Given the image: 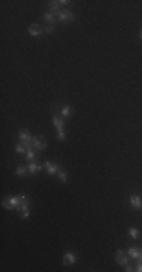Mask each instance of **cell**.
<instances>
[{"instance_id": "cell-1", "label": "cell", "mask_w": 142, "mask_h": 272, "mask_svg": "<svg viewBox=\"0 0 142 272\" xmlns=\"http://www.w3.org/2000/svg\"><path fill=\"white\" fill-rule=\"evenodd\" d=\"M23 200H26V195H17V197H6L5 200H3V207L5 209H9V210H12V209H18L20 207V204L23 203Z\"/></svg>"}, {"instance_id": "cell-2", "label": "cell", "mask_w": 142, "mask_h": 272, "mask_svg": "<svg viewBox=\"0 0 142 272\" xmlns=\"http://www.w3.org/2000/svg\"><path fill=\"white\" fill-rule=\"evenodd\" d=\"M18 138H20V141H21V144H23L26 148H32V141H33V136L29 133V130H20L18 132Z\"/></svg>"}, {"instance_id": "cell-3", "label": "cell", "mask_w": 142, "mask_h": 272, "mask_svg": "<svg viewBox=\"0 0 142 272\" xmlns=\"http://www.w3.org/2000/svg\"><path fill=\"white\" fill-rule=\"evenodd\" d=\"M32 148H36V150H44V148H47V141L44 139V136L42 135L35 136L33 141H32Z\"/></svg>"}, {"instance_id": "cell-4", "label": "cell", "mask_w": 142, "mask_h": 272, "mask_svg": "<svg viewBox=\"0 0 142 272\" xmlns=\"http://www.w3.org/2000/svg\"><path fill=\"white\" fill-rule=\"evenodd\" d=\"M56 18H58L59 21H73V20H74V15H73V12H70V11H59L56 14Z\"/></svg>"}, {"instance_id": "cell-5", "label": "cell", "mask_w": 142, "mask_h": 272, "mask_svg": "<svg viewBox=\"0 0 142 272\" xmlns=\"http://www.w3.org/2000/svg\"><path fill=\"white\" fill-rule=\"evenodd\" d=\"M117 263L121 265V266L129 265V257H126V252H124L122 249H118V251H117Z\"/></svg>"}, {"instance_id": "cell-6", "label": "cell", "mask_w": 142, "mask_h": 272, "mask_svg": "<svg viewBox=\"0 0 142 272\" xmlns=\"http://www.w3.org/2000/svg\"><path fill=\"white\" fill-rule=\"evenodd\" d=\"M46 170H47V174H50V175H55V174H58L60 171V166L59 165H56V163H51V162H46Z\"/></svg>"}, {"instance_id": "cell-7", "label": "cell", "mask_w": 142, "mask_h": 272, "mask_svg": "<svg viewBox=\"0 0 142 272\" xmlns=\"http://www.w3.org/2000/svg\"><path fill=\"white\" fill-rule=\"evenodd\" d=\"M42 34H44V29H42L39 24H32V26L29 27V35H30V36H41Z\"/></svg>"}, {"instance_id": "cell-8", "label": "cell", "mask_w": 142, "mask_h": 272, "mask_svg": "<svg viewBox=\"0 0 142 272\" xmlns=\"http://www.w3.org/2000/svg\"><path fill=\"white\" fill-rule=\"evenodd\" d=\"M130 204H131V207H135V209H141L142 207V198L139 197V195L133 193V195H130Z\"/></svg>"}, {"instance_id": "cell-9", "label": "cell", "mask_w": 142, "mask_h": 272, "mask_svg": "<svg viewBox=\"0 0 142 272\" xmlns=\"http://www.w3.org/2000/svg\"><path fill=\"white\" fill-rule=\"evenodd\" d=\"M74 263H76V256H74V252L67 251V252L64 254V265H74Z\"/></svg>"}, {"instance_id": "cell-10", "label": "cell", "mask_w": 142, "mask_h": 272, "mask_svg": "<svg viewBox=\"0 0 142 272\" xmlns=\"http://www.w3.org/2000/svg\"><path fill=\"white\" fill-rule=\"evenodd\" d=\"M27 170H29V172H30V174H38L39 171L42 170V166H41V165H38V163H35V162H29Z\"/></svg>"}, {"instance_id": "cell-11", "label": "cell", "mask_w": 142, "mask_h": 272, "mask_svg": "<svg viewBox=\"0 0 142 272\" xmlns=\"http://www.w3.org/2000/svg\"><path fill=\"white\" fill-rule=\"evenodd\" d=\"M53 124H55V127H56L58 132H59V130H64V121H62V118L58 116V115L53 116Z\"/></svg>"}, {"instance_id": "cell-12", "label": "cell", "mask_w": 142, "mask_h": 272, "mask_svg": "<svg viewBox=\"0 0 142 272\" xmlns=\"http://www.w3.org/2000/svg\"><path fill=\"white\" fill-rule=\"evenodd\" d=\"M60 115L64 116V118H70V116H73V107L71 106H64L62 107V111H60Z\"/></svg>"}, {"instance_id": "cell-13", "label": "cell", "mask_w": 142, "mask_h": 272, "mask_svg": "<svg viewBox=\"0 0 142 272\" xmlns=\"http://www.w3.org/2000/svg\"><path fill=\"white\" fill-rule=\"evenodd\" d=\"M127 256H129L130 259H139V256H141V249L139 248H130L129 251H127Z\"/></svg>"}, {"instance_id": "cell-14", "label": "cell", "mask_w": 142, "mask_h": 272, "mask_svg": "<svg viewBox=\"0 0 142 272\" xmlns=\"http://www.w3.org/2000/svg\"><path fill=\"white\" fill-rule=\"evenodd\" d=\"M48 6H50V12H53V14L56 12V14H58V12H59V6H60V3L55 0V2H50V3H48Z\"/></svg>"}, {"instance_id": "cell-15", "label": "cell", "mask_w": 142, "mask_h": 272, "mask_svg": "<svg viewBox=\"0 0 142 272\" xmlns=\"http://www.w3.org/2000/svg\"><path fill=\"white\" fill-rule=\"evenodd\" d=\"M129 236L138 240V239H139V230H138L136 227H130V228H129Z\"/></svg>"}, {"instance_id": "cell-16", "label": "cell", "mask_w": 142, "mask_h": 272, "mask_svg": "<svg viewBox=\"0 0 142 272\" xmlns=\"http://www.w3.org/2000/svg\"><path fill=\"white\" fill-rule=\"evenodd\" d=\"M44 20H46V21H48L50 24H53V23L56 21V17H55V14H53V12H46V14H44Z\"/></svg>"}, {"instance_id": "cell-17", "label": "cell", "mask_w": 142, "mask_h": 272, "mask_svg": "<svg viewBox=\"0 0 142 272\" xmlns=\"http://www.w3.org/2000/svg\"><path fill=\"white\" fill-rule=\"evenodd\" d=\"M26 159H27L29 162H33V159H36V153L32 148H27V151H26Z\"/></svg>"}, {"instance_id": "cell-18", "label": "cell", "mask_w": 142, "mask_h": 272, "mask_svg": "<svg viewBox=\"0 0 142 272\" xmlns=\"http://www.w3.org/2000/svg\"><path fill=\"white\" fill-rule=\"evenodd\" d=\"M20 213H23V212H29V201L27 200H23V203L20 204V207L17 209Z\"/></svg>"}, {"instance_id": "cell-19", "label": "cell", "mask_w": 142, "mask_h": 272, "mask_svg": "<svg viewBox=\"0 0 142 272\" xmlns=\"http://www.w3.org/2000/svg\"><path fill=\"white\" fill-rule=\"evenodd\" d=\"M26 171H29V170H27L26 166H21V165H20V166L15 170V175H17V177H24V175H26Z\"/></svg>"}, {"instance_id": "cell-20", "label": "cell", "mask_w": 142, "mask_h": 272, "mask_svg": "<svg viewBox=\"0 0 142 272\" xmlns=\"http://www.w3.org/2000/svg\"><path fill=\"white\" fill-rule=\"evenodd\" d=\"M58 179H59V180L62 181V183H65V181L68 180V174H67L65 171H62V170H60L59 172H58Z\"/></svg>"}, {"instance_id": "cell-21", "label": "cell", "mask_w": 142, "mask_h": 272, "mask_svg": "<svg viewBox=\"0 0 142 272\" xmlns=\"http://www.w3.org/2000/svg\"><path fill=\"white\" fill-rule=\"evenodd\" d=\"M15 151H17L18 154H23V153H26V151H27V148H26L23 144L20 142V144H17V145H15Z\"/></svg>"}, {"instance_id": "cell-22", "label": "cell", "mask_w": 142, "mask_h": 272, "mask_svg": "<svg viewBox=\"0 0 142 272\" xmlns=\"http://www.w3.org/2000/svg\"><path fill=\"white\" fill-rule=\"evenodd\" d=\"M53 30H55L53 24H48V26H46V27H44V32H46V34H53Z\"/></svg>"}, {"instance_id": "cell-23", "label": "cell", "mask_w": 142, "mask_h": 272, "mask_svg": "<svg viewBox=\"0 0 142 272\" xmlns=\"http://www.w3.org/2000/svg\"><path fill=\"white\" fill-rule=\"evenodd\" d=\"M58 139H59V141H64V139H65V132H64V130H59V132H58Z\"/></svg>"}, {"instance_id": "cell-24", "label": "cell", "mask_w": 142, "mask_h": 272, "mask_svg": "<svg viewBox=\"0 0 142 272\" xmlns=\"http://www.w3.org/2000/svg\"><path fill=\"white\" fill-rule=\"evenodd\" d=\"M136 271H138V272H142V261H141V263H138V266H136Z\"/></svg>"}, {"instance_id": "cell-25", "label": "cell", "mask_w": 142, "mask_h": 272, "mask_svg": "<svg viewBox=\"0 0 142 272\" xmlns=\"http://www.w3.org/2000/svg\"><path fill=\"white\" fill-rule=\"evenodd\" d=\"M60 5H68V3H71V2H68V0H59Z\"/></svg>"}, {"instance_id": "cell-26", "label": "cell", "mask_w": 142, "mask_h": 272, "mask_svg": "<svg viewBox=\"0 0 142 272\" xmlns=\"http://www.w3.org/2000/svg\"><path fill=\"white\" fill-rule=\"evenodd\" d=\"M139 36H141V39H142V30H141V34H139Z\"/></svg>"}, {"instance_id": "cell-27", "label": "cell", "mask_w": 142, "mask_h": 272, "mask_svg": "<svg viewBox=\"0 0 142 272\" xmlns=\"http://www.w3.org/2000/svg\"><path fill=\"white\" fill-rule=\"evenodd\" d=\"M139 259H142V251H141V256H139Z\"/></svg>"}]
</instances>
